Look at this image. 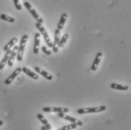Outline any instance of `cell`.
I'll list each match as a JSON object with an SVG mask.
<instances>
[{"label": "cell", "instance_id": "6da1fadb", "mask_svg": "<svg viewBox=\"0 0 131 130\" xmlns=\"http://www.w3.org/2000/svg\"><path fill=\"white\" fill-rule=\"evenodd\" d=\"M27 40H28V36L27 35H24L20 39V46L18 47V51H17V60L19 62H21L23 60L24 53V50L26 48Z\"/></svg>", "mask_w": 131, "mask_h": 130}, {"label": "cell", "instance_id": "7a4b0ae2", "mask_svg": "<svg viewBox=\"0 0 131 130\" xmlns=\"http://www.w3.org/2000/svg\"><path fill=\"white\" fill-rule=\"evenodd\" d=\"M106 109L105 105H100L99 107L95 108H79L77 111L79 114H93L104 111Z\"/></svg>", "mask_w": 131, "mask_h": 130}, {"label": "cell", "instance_id": "3957f363", "mask_svg": "<svg viewBox=\"0 0 131 130\" xmlns=\"http://www.w3.org/2000/svg\"><path fill=\"white\" fill-rule=\"evenodd\" d=\"M24 6L26 8V9L28 10V11L31 14V15L33 17V18L37 21V23H40V24H42L43 22H44L42 17H41L39 14V13L33 8V7L31 5V4H30L29 2L25 1V2H24Z\"/></svg>", "mask_w": 131, "mask_h": 130}, {"label": "cell", "instance_id": "277c9868", "mask_svg": "<svg viewBox=\"0 0 131 130\" xmlns=\"http://www.w3.org/2000/svg\"><path fill=\"white\" fill-rule=\"evenodd\" d=\"M36 28L39 29V31L40 32V33H41V35L43 36V38H44V39H45V43H46L47 46H48V48H52V46H53L52 41L51 40V38H50V36H49V35H48V32H47V30L45 29V28L42 26L41 24L38 23H36Z\"/></svg>", "mask_w": 131, "mask_h": 130}, {"label": "cell", "instance_id": "5b68a950", "mask_svg": "<svg viewBox=\"0 0 131 130\" xmlns=\"http://www.w3.org/2000/svg\"><path fill=\"white\" fill-rule=\"evenodd\" d=\"M42 111L47 113L54 112V113H64L66 114L69 111L67 108H61V107H45L42 108Z\"/></svg>", "mask_w": 131, "mask_h": 130}, {"label": "cell", "instance_id": "8992f818", "mask_svg": "<svg viewBox=\"0 0 131 130\" xmlns=\"http://www.w3.org/2000/svg\"><path fill=\"white\" fill-rule=\"evenodd\" d=\"M58 117H61V118L64 119V120H67V121H69V122H71V123H73V124H75L77 126H83V123H82L81 120L76 119L75 117H72V116L67 115V114H66L64 113H59V114H58Z\"/></svg>", "mask_w": 131, "mask_h": 130}, {"label": "cell", "instance_id": "52a82bcc", "mask_svg": "<svg viewBox=\"0 0 131 130\" xmlns=\"http://www.w3.org/2000/svg\"><path fill=\"white\" fill-rule=\"evenodd\" d=\"M21 72H22V68H20V67L17 68L13 72H12L8 78H6V80H5V84L6 85L11 84L14 81V80L20 74Z\"/></svg>", "mask_w": 131, "mask_h": 130}, {"label": "cell", "instance_id": "ba28073f", "mask_svg": "<svg viewBox=\"0 0 131 130\" xmlns=\"http://www.w3.org/2000/svg\"><path fill=\"white\" fill-rule=\"evenodd\" d=\"M60 39V31L58 30L57 29H55L54 31V40L53 42V51L54 53H57L58 51V43Z\"/></svg>", "mask_w": 131, "mask_h": 130}, {"label": "cell", "instance_id": "9c48e42d", "mask_svg": "<svg viewBox=\"0 0 131 130\" xmlns=\"http://www.w3.org/2000/svg\"><path fill=\"white\" fill-rule=\"evenodd\" d=\"M17 51H18V46L15 45L13 48V49L12 50V53L9 56L7 64L9 67H12L14 65V59L15 57H17Z\"/></svg>", "mask_w": 131, "mask_h": 130}, {"label": "cell", "instance_id": "30bf717a", "mask_svg": "<svg viewBox=\"0 0 131 130\" xmlns=\"http://www.w3.org/2000/svg\"><path fill=\"white\" fill-rule=\"evenodd\" d=\"M102 57H103V53L102 52L97 53V54H96V58H95V60H94V61H93V64H92L91 65V71H93V72L96 71V69H97L98 66H99L100 63V62H101Z\"/></svg>", "mask_w": 131, "mask_h": 130}, {"label": "cell", "instance_id": "8fae6325", "mask_svg": "<svg viewBox=\"0 0 131 130\" xmlns=\"http://www.w3.org/2000/svg\"><path fill=\"white\" fill-rule=\"evenodd\" d=\"M35 71L37 72V73H39L40 75H41L42 77H44L45 78H46L47 80H51L53 79V75H51V74H49L48 72H46L45 69H42V68H41L40 67H38V66H36V67H35Z\"/></svg>", "mask_w": 131, "mask_h": 130}, {"label": "cell", "instance_id": "7c38bea8", "mask_svg": "<svg viewBox=\"0 0 131 130\" xmlns=\"http://www.w3.org/2000/svg\"><path fill=\"white\" fill-rule=\"evenodd\" d=\"M40 37L41 34L39 32H36L35 34V41H34V47H33V53L34 54L39 53L40 46Z\"/></svg>", "mask_w": 131, "mask_h": 130}, {"label": "cell", "instance_id": "4fadbf2b", "mask_svg": "<svg viewBox=\"0 0 131 130\" xmlns=\"http://www.w3.org/2000/svg\"><path fill=\"white\" fill-rule=\"evenodd\" d=\"M37 118L39 119V120L40 122L43 124V126L45 128V129L51 130V125L49 124L48 120L43 116V114H37Z\"/></svg>", "mask_w": 131, "mask_h": 130}, {"label": "cell", "instance_id": "5bb4252c", "mask_svg": "<svg viewBox=\"0 0 131 130\" xmlns=\"http://www.w3.org/2000/svg\"><path fill=\"white\" fill-rule=\"evenodd\" d=\"M22 72H24L26 75H28L29 78H31L33 80H38L39 79V75L36 73H35L34 72H32V70H30L29 68H26V67L22 68Z\"/></svg>", "mask_w": 131, "mask_h": 130}, {"label": "cell", "instance_id": "9a60e30c", "mask_svg": "<svg viewBox=\"0 0 131 130\" xmlns=\"http://www.w3.org/2000/svg\"><path fill=\"white\" fill-rule=\"evenodd\" d=\"M111 88L113 90L126 91V90H129V86L124 85V84H116V83H112V84H111Z\"/></svg>", "mask_w": 131, "mask_h": 130}, {"label": "cell", "instance_id": "2e32d148", "mask_svg": "<svg viewBox=\"0 0 131 130\" xmlns=\"http://www.w3.org/2000/svg\"><path fill=\"white\" fill-rule=\"evenodd\" d=\"M17 42V39L16 37H14V38H12V39L9 41L8 43L6 44V45H5V47L3 48V50H4L5 52L8 51L12 50V48L15 46V44H16Z\"/></svg>", "mask_w": 131, "mask_h": 130}, {"label": "cell", "instance_id": "e0dca14e", "mask_svg": "<svg viewBox=\"0 0 131 130\" xmlns=\"http://www.w3.org/2000/svg\"><path fill=\"white\" fill-rule=\"evenodd\" d=\"M67 17H68V15H67V14L66 13H63L62 14V15H61V17H60V21H59V23H58V24H57V29L58 30H61V29H63V28L64 27V25H65L66 23V19H67Z\"/></svg>", "mask_w": 131, "mask_h": 130}, {"label": "cell", "instance_id": "ac0fdd59", "mask_svg": "<svg viewBox=\"0 0 131 130\" xmlns=\"http://www.w3.org/2000/svg\"><path fill=\"white\" fill-rule=\"evenodd\" d=\"M11 53H12V50L6 51L5 56H4V57H3V59L0 62V70L3 69L4 67H5V65H6V63H8V58H9V56H10Z\"/></svg>", "mask_w": 131, "mask_h": 130}, {"label": "cell", "instance_id": "d6986e66", "mask_svg": "<svg viewBox=\"0 0 131 130\" xmlns=\"http://www.w3.org/2000/svg\"><path fill=\"white\" fill-rule=\"evenodd\" d=\"M68 39H69V33H65L62 37H60V41L58 43V48H63Z\"/></svg>", "mask_w": 131, "mask_h": 130}, {"label": "cell", "instance_id": "ffe728a7", "mask_svg": "<svg viewBox=\"0 0 131 130\" xmlns=\"http://www.w3.org/2000/svg\"><path fill=\"white\" fill-rule=\"evenodd\" d=\"M0 18L5 21H7V22H9V23H14L15 20L14 18H13L12 17L9 16V15H7V14H2L0 15Z\"/></svg>", "mask_w": 131, "mask_h": 130}, {"label": "cell", "instance_id": "44dd1931", "mask_svg": "<svg viewBox=\"0 0 131 130\" xmlns=\"http://www.w3.org/2000/svg\"><path fill=\"white\" fill-rule=\"evenodd\" d=\"M77 128V126L75 124H73V123H71L69 125H66V126H64L61 128H60L59 129L57 130H72L75 129Z\"/></svg>", "mask_w": 131, "mask_h": 130}, {"label": "cell", "instance_id": "7402d4cb", "mask_svg": "<svg viewBox=\"0 0 131 130\" xmlns=\"http://www.w3.org/2000/svg\"><path fill=\"white\" fill-rule=\"evenodd\" d=\"M41 51L45 54H46L47 56H50L51 54V51L46 47V46H42L41 47Z\"/></svg>", "mask_w": 131, "mask_h": 130}, {"label": "cell", "instance_id": "603a6c76", "mask_svg": "<svg viewBox=\"0 0 131 130\" xmlns=\"http://www.w3.org/2000/svg\"><path fill=\"white\" fill-rule=\"evenodd\" d=\"M13 2H14V6H15V8H16V9H17V10L20 11V10L22 9V6H21V5L19 3V0H14Z\"/></svg>", "mask_w": 131, "mask_h": 130}, {"label": "cell", "instance_id": "cb8c5ba5", "mask_svg": "<svg viewBox=\"0 0 131 130\" xmlns=\"http://www.w3.org/2000/svg\"><path fill=\"white\" fill-rule=\"evenodd\" d=\"M3 125V121L2 120H0V126H2Z\"/></svg>", "mask_w": 131, "mask_h": 130}, {"label": "cell", "instance_id": "d4e9b609", "mask_svg": "<svg viewBox=\"0 0 131 130\" xmlns=\"http://www.w3.org/2000/svg\"><path fill=\"white\" fill-rule=\"evenodd\" d=\"M41 130H46V129H45V128L44 126H41Z\"/></svg>", "mask_w": 131, "mask_h": 130}]
</instances>
